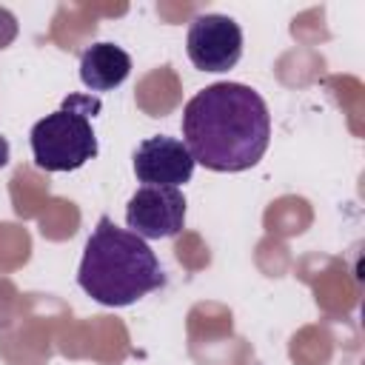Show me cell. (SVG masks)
Segmentation results:
<instances>
[{"label": "cell", "instance_id": "cell-5", "mask_svg": "<svg viewBox=\"0 0 365 365\" xmlns=\"http://www.w3.org/2000/svg\"><path fill=\"white\" fill-rule=\"evenodd\" d=\"M125 222L131 234L143 240L177 237L185 222V197L180 188L143 185L131 194L125 205Z\"/></svg>", "mask_w": 365, "mask_h": 365}, {"label": "cell", "instance_id": "cell-6", "mask_svg": "<svg viewBox=\"0 0 365 365\" xmlns=\"http://www.w3.org/2000/svg\"><path fill=\"white\" fill-rule=\"evenodd\" d=\"M194 157L188 154L185 143L177 137H148L134 148V174L145 185H165L180 188L194 174Z\"/></svg>", "mask_w": 365, "mask_h": 365}, {"label": "cell", "instance_id": "cell-3", "mask_svg": "<svg viewBox=\"0 0 365 365\" xmlns=\"http://www.w3.org/2000/svg\"><path fill=\"white\" fill-rule=\"evenodd\" d=\"M103 108L100 97L68 94L63 106L31 125V154L43 171H77L97 157L91 117Z\"/></svg>", "mask_w": 365, "mask_h": 365}, {"label": "cell", "instance_id": "cell-8", "mask_svg": "<svg viewBox=\"0 0 365 365\" xmlns=\"http://www.w3.org/2000/svg\"><path fill=\"white\" fill-rule=\"evenodd\" d=\"M17 34V26H14V17L9 11L0 9V48H6Z\"/></svg>", "mask_w": 365, "mask_h": 365}, {"label": "cell", "instance_id": "cell-9", "mask_svg": "<svg viewBox=\"0 0 365 365\" xmlns=\"http://www.w3.org/2000/svg\"><path fill=\"white\" fill-rule=\"evenodd\" d=\"M9 157H11L9 140H6V137H0V168H6V165H9Z\"/></svg>", "mask_w": 365, "mask_h": 365}, {"label": "cell", "instance_id": "cell-4", "mask_svg": "<svg viewBox=\"0 0 365 365\" xmlns=\"http://www.w3.org/2000/svg\"><path fill=\"white\" fill-rule=\"evenodd\" d=\"M185 51L200 71H228L242 57V29L228 14H197L188 26Z\"/></svg>", "mask_w": 365, "mask_h": 365}, {"label": "cell", "instance_id": "cell-1", "mask_svg": "<svg viewBox=\"0 0 365 365\" xmlns=\"http://www.w3.org/2000/svg\"><path fill=\"white\" fill-rule=\"evenodd\" d=\"M271 140L265 100L242 83H214L182 108V143L194 163L211 171H245L257 165Z\"/></svg>", "mask_w": 365, "mask_h": 365}, {"label": "cell", "instance_id": "cell-7", "mask_svg": "<svg viewBox=\"0 0 365 365\" xmlns=\"http://www.w3.org/2000/svg\"><path fill=\"white\" fill-rule=\"evenodd\" d=\"M131 71V57L114 43H94L80 54V80L91 91L117 88Z\"/></svg>", "mask_w": 365, "mask_h": 365}, {"label": "cell", "instance_id": "cell-2", "mask_svg": "<svg viewBox=\"0 0 365 365\" xmlns=\"http://www.w3.org/2000/svg\"><path fill=\"white\" fill-rule=\"evenodd\" d=\"M77 282L94 302L125 308L163 288L165 274L143 237L117 228L108 217H100L83 248Z\"/></svg>", "mask_w": 365, "mask_h": 365}]
</instances>
